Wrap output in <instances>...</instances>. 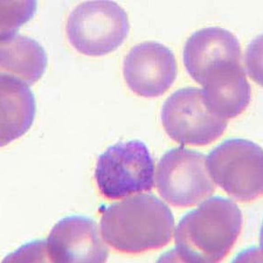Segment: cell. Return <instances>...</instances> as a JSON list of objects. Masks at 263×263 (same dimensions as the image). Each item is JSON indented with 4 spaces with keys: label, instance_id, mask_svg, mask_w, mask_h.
Listing matches in <instances>:
<instances>
[{
    "label": "cell",
    "instance_id": "6da1fadb",
    "mask_svg": "<svg viewBox=\"0 0 263 263\" xmlns=\"http://www.w3.org/2000/svg\"><path fill=\"white\" fill-rule=\"evenodd\" d=\"M102 237L117 251L139 254L171 242L175 219L158 197L141 194L106 207L100 220Z\"/></svg>",
    "mask_w": 263,
    "mask_h": 263
},
{
    "label": "cell",
    "instance_id": "277c9868",
    "mask_svg": "<svg viewBox=\"0 0 263 263\" xmlns=\"http://www.w3.org/2000/svg\"><path fill=\"white\" fill-rule=\"evenodd\" d=\"M155 162L142 141L119 142L100 155L95 171L99 192L108 199L149 192L155 185Z\"/></svg>",
    "mask_w": 263,
    "mask_h": 263
},
{
    "label": "cell",
    "instance_id": "7c38bea8",
    "mask_svg": "<svg viewBox=\"0 0 263 263\" xmlns=\"http://www.w3.org/2000/svg\"><path fill=\"white\" fill-rule=\"evenodd\" d=\"M1 147L27 133L35 117V99L29 86L12 76H0Z\"/></svg>",
    "mask_w": 263,
    "mask_h": 263
},
{
    "label": "cell",
    "instance_id": "5b68a950",
    "mask_svg": "<svg viewBox=\"0 0 263 263\" xmlns=\"http://www.w3.org/2000/svg\"><path fill=\"white\" fill-rule=\"evenodd\" d=\"M210 176L229 196L240 202L254 200L263 191L262 148L244 139H230L210 153Z\"/></svg>",
    "mask_w": 263,
    "mask_h": 263
},
{
    "label": "cell",
    "instance_id": "30bf717a",
    "mask_svg": "<svg viewBox=\"0 0 263 263\" xmlns=\"http://www.w3.org/2000/svg\"><path fill=\"white\" fill-rule=\"evenodd\" d=\"M241 47L236 36L222 27H205L193 33L183 48V63L197 84L211 69L227 63H240Z\"/></svg>",
    "mask_w": 263,
    "mask_h": 263
},
{
    "label": "cell",
    "instance_id": "3957f363",
    "mask_svg": "<svg viewBox=\"0 0 263 263\" xmlns=\"http://www.w3.org/2000/svg\"><path fill=\"white\" fill-rule=\"evenodd\" d=\"M130 30L128 17L116 2L86 1L69 14L66 33L76 50L89 57H102L116 50Z\"/></svg>",
    "mask_w": 263,
    "mask_h": 263
},
{
    "label": "cell",
    "instance_id": "8fae6325",
    "mask_svg": "<svg viewBox=\"0 0 263 263\" xmlns=\"http://www.w3.org/2000/svg\"><path fill=\"white\" fill-rule=\"evenodd\" d=\"M201 85L208 109L226 120L242 114L251 101V86L240 63L217 66L207 73Z\"/></svg>",
    "mask_w": 263,
    "mask_h": 263
},
{
    "label": "cell",
    "instance_id": "7a4b0ae2",
    "mask_svg": "<svg viewBox=\"0 0 263 263\" xmlns=\"http://www.w3.org/2000/svg\"><path fill=\"white\" fill-rule=\"evenodd\" d=\"M243 224L236 203L212 197L182 217L175 236V256L182 262H219L230 253Z\"/></svg>",
    "mask_w": 263,
    "mask_h": 263
},
{
    "label": "cell",
    "instance_id": "5bb4252c",
    "mask_svg": "<svg viewBox=\"0 0 263 263\" xmlns=\"http://www.w3.org/2000/svg\"><path fill=\"white\" fill-rule=\"evenodd\" d=\"M1 3V38L15 34L21 25L33 17L36 10L33 1H4Z\"/></svg>",
    "mask_w": 263,
    "mask_h": 263
},
{
    "label": "cell",
    "instance_id": "ba28073f",
    "mask_svg": "<svg viewBox=\"0 0 263 263\" xmlns=\"http://www.w3.org/2000/svg\"><path fill=\"white\" fill-rule=\"evenodd\" d=\"M123 73L132 91L144 98H156L163 95L176 80L177 60L166 46L142 42L126 54Z\"/></svg>",
    "mask_w": 263,
    "mask_h": 263
},
{
    "label": "cell",
    "instance_id": "4fadbf2b",
    "mask_svg": "<svg viewBox=\"0 0 263 263\" xmlns=\"http://www.w3.org/2000/svg\"><path fill=\"white\" fill-rule=\"evenodd\" d=\"M47 63L45 50L35 40L17 33L1 38V74L14 77L31 86L43 76Z\"/></svg>",
    "mask_w": 263,
    "mask_h": 263
},
{
    "label": "cell",
    "instance_id": "52a82bcc",
    "mask_svg": "<svg viewBox=\"0 0 263 263\" xmlns=\"http://www.w3.org/2000/svg\"><path fill=\"white\" fill-rule=\"evenodd\" d=\"M162 122L172 140L192 146L213 143L228 126V120L210 111L202 90L194 87L180 89L165 101Z\"/></svg>",
    "mask_w": 263,
    "mask_h": 263
},
{
    "label": "cell",
    "instance_id": "8992f818",
    "mask_svg": "<svg viewBox=\"0 0 263 263\" xmlns=\"http://www.w3.org/2000/svg\"><path fill=\"white\" fill-rule=\"evenodd\" d=\"M156 187L166 202L177 207L193 206L215 192L206 156L180 147L167 151L156 168Z\"/></svg>",
    "mask_w": 263,
    "mask_h": 263
},
{
    "label": "cell",
    "instance_id": "9c48e42d",
    "mask_svg": "<svg viewBox=\"0 0 263 263\" xmlns=\"http://www.w3.org/2000/svg\"><path fill=\"white\" fill-rule=\"evenodd\" d=\"M48 262L102 263L109 249L96 222L83 216H69L57 222L46 241Z\"/></svg>",
    "mask_w": 263,
    "mask_h": 263
}]
</instances>
